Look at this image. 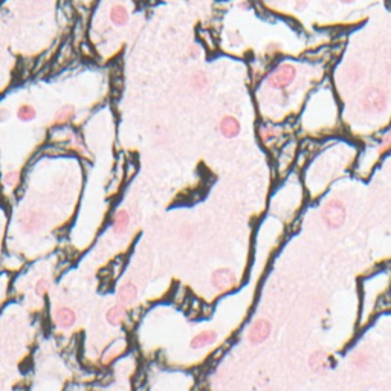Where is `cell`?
Returning <instances> with one entry per match:
<instances>
[{
  "instance_id": "cell-2",
  "label": "cell",
  "mask_w": 391,
  "mask_h": 391,
  "mask_svg": "<svg viewBox=\"0 0 391 391\" xmlns=\"http://www.w3.org/2000/svg\"><path fill=\"white\" fill-rule=\"evenodd\" d=\"M293 78H295V69H293L290 64H283L271 75L269 83L274 87L281 89V87H286L287 84H290Z\"/></svg>"
},
{
  "instance_id": "cell-4",
  "label": "cell",
  "mask_w": 391,
  "mask_h": 391,
  "mask_svg": "<svg viewBox=\"0 0 391 391\" xmlns=\"http://www.w3.org/2000/svg\"><path fill=\"white\" fill-rule=\"evenodd\" d=\"M118 303L124 304L125 307L132 306L138 300V286L132 280H125L118 289Z\"/></svg>"
},
{
  "instance_id": "cell-11",
  "label": "cell",
  "mask_w": 391,
  "mask_h": 391,
  "mask_svg": "<svg viewBox=\"0 0 391 391\" xmlns=\"http://www.w3.org/2000/svg\"><path fill=\"white\" fill-rule=\"evenodd\" d=\"M110 20L113 22V25L124 26L129 22V11L124 5H115L110 9Z\"/></svg>"
},
{
  "instance_id": "cell-7",
  "label": "cell",
  "mask_w": 391,
  "mask_h": 391,
  "mask_svg": "<svg viewBox=\"0 0 391 391\" xmlns=\"http://www.w3.org/2000/svg\"><path fill=\"white\" fill-rule=\"evenodd\" d=\"M217 339V332L213 330V329H206V330H202L199 332L196 336L190 341V347L193 350H202V348L208 347L214 344Z\"/></svg>"
},
{
  "instance_id": "cell-6",
  "label": "cell",
  "mask_w": 391,
  "mask_h": 391,
  "mask_svg": "<svg viewBox=\"0 0 391 391\" xmlns=\"http://www.w3.org/2000/svg\"><path fill=\"white\" fill-rule=\"evenodd\" d=\"M269 332H271V326H269L268 321L258 319L257 323H254L252 327L249 329L248 338L252 344H260L269 336Z\"/></svg>"
},
{
  "instance_id": "cell-9",
  "label": "cell",
  "mask_w": 391,
  "mask_h": 391,
  "mask_svg": "<svg viewBox=\"0 0 391 391\" xmlns=\"http://www.w3.org/2000/svg\"><path fill=\"white\" fill-rule=\"evenodd\" d=\"M211 283L219 290H226L231 286H234L235 278H234V274L228 269H217L211 277Z\"/></svg>"
},
{
  "instance_id": "cell-15",
  "label": "cell",
  "mask_w": 391,
  "mask_h": 391,
  "mask_svg": "<svg viewBox=\"0 0 391 391\" xmlns=\"http://www.w3.org/2000/svg\"><path fill=\"white\" fill-rule=\"evenodd\" d=\"M51 290V283L48 278H38L35 286H34V292H35V295L40 297V298H43L48 295V292Z\"/></svg>"
},
{
  "instance_id": "cell-1",
  "label": "cell",
  "mask_w": 391,
  "mask_h": 391,
  "mask_svg": "<svg viewBox=\"0 0 391 391\" xmlns=\"http://www.w3.org/2000/svg\"><path fill=\"white\" fill-rule=\"evenodd\" d=\"M45 223V217L41 213L38 211H28L25 214L20 216L19 219V225H20V229L26 234H31V232H35L37 229H40L43 226Z\"/></svg>"
},
{
  "instance_id": "cell-12",
  "label": "cell",
  "mask_w": 391,
  "mask_h": 391,
  "mask_svg": "<svg viewBox=\"0 0 391 391\" xmlns=\"http://www.w3.org/2000/svg\"><path fill=\"white\" fill-rule=\"evenodd\" d=\"M124 350H125V342H116L103 355V362L104 364H110V362H113L116 358H119Z\"/></svg>"
},
{
  "instance_id": "cell-13",
  "label": "cell",
  "mask_w": 391,
  "mask_h": 391,
  "mask_svg": "<svg viewBox=\"0 0 391 391\" xmlns=\"http://www.w3.org/2000/svg\"><path fill=\"white\" fill-rule=\"evenodd\" d=\"M35 116H37V112H35V109L31 104H22V106H19V109H17V118L20 121L28 122V121L35 119Z\"/></svg>"
},
{
  "instance_id": "cell-3",
  "label": "cell",
  "mask_w": 391,
  "mask_h": 391,
  "mask_svg": "<svg viewBox=\"0 0 391 391\" xmlns=\"http://www.w3.org/2000/svg\"><path fill=\"white\" fill-rule=\"evenodd\" d=\"M130 222H132V217H130L127 209H118V211L113 214V217H112V222H110L112 231H113L115 235H124L129 231Z\"/></svg>"
},
{
  "instance_id": "cell-10",
  "label": "cell",
  "mask_w": 391,
  "mask_h": 391,
  "mask_svg": "<svg viewBox=\"0 0 391 391\" xmlns=\"http://www.w3.org/2000/svg\"><path fill=\"white\" fill-rule=\"evenodd\" d=\"M220 133L225 138H235L240 133V122L234 116H225L220 122Z\"/></svg>"
},
{
  "instance_id": "cell-14",
  "label": "cell",
  "mask_w": 391,
  "mask_h": 391,
  "mask_svg": "<svg viewBox=\"0 0 391 391\" xmlns=\"http://www.w3.org/2000/svg\"><path fill=\"white\" fill-rule=\"evenodd\" d=\"M74 116H75L74 107L72 106H66L61 110H58L57 116H55V122H57V124H67V122L72 121Z\"/></svg>"
},
{
  "instance_id": "cell-18",
  "label": "cell",
  "mask_w": 391,
  "mask_h": 391,
  "mask_svg": "<svg viewBox=\"0 0 391 391\" xmlns=\"http://www.w3.org/2000/svg\"><path fill=\"white\" fill-rule=\"evenodd\" d=\"M8 116H9V113H8L6 110H0V122L5 121V119H8Z\"/></svg>"
},
{
  "instance_id": "cell-5",
  "label": "cell",
  "mask_w": 391,
  "mask_h": 391,
  "mask_svg": "<svg viewBox=\"0 0 391 391\" xmlns=\"http://www.w3.org/2000/svg\"><path fill=\"white\" fill-rule=\"evenodd\" d=\"M54 321L60 329H71L77 323V315L71 307H58L54 313Z\"/></svg>"
},
{
  "instance_id": "cell-19",
  "label": "cell",
  "mask_w": 391,
  "mask_h": 391,
  "mask_svg": "<svg viewBox=\"0 0 391 391\" xmlns=\"http://www.w3.org/2000/svg\"><path fill=\"white\" fill-rule=\"evenodd\" d=\"M341 2H344V3H352L353 0H341Z\"/></svg>"
},
{
  "instance_id": "cell-16",
  "label": "cell",
  "mask_w": 391,
  "mask_h": 391,
  "mask_svg": "<svg viewBox=\"0 0 391 391\" xmlns=\"http://www.w3.org/2000/svg\"><path fill=\"white\" fill-rule=\"evenodd\" d=\"M2 182L5 187H9V188H14L17 187L19 182H20V173L16 171V170H11V171H6L2 177Z\"/></svg>"
},
{
  "instance_id": "cell-17",
  "label": "cell",
  "mask_w": 391,
  "mask_h": 391,
  "mask_svg": "<svg viewBox=\"0 0 391 391\" xmlns=\"http://www.w3.org/2000/svg\"><path fill=\"white\" fill-rule=\"evenodd\" d=\"M193 84H194L196 89H202V87H205V86H206V77L202 75V74H197V75H196V77L193 78Z\"/></svg>"
},
{
  "instance_id": "cell-8",
  "label": "cell",
  "mask_w": 391,
  "mask_h": 391,
  "mask_svg": "<svg viewBox=\"0 0 391 391\" xmlns=\"http://www.w3.org/2000/svg\"><path fill=\"white\" fill-rule=\"evenodd\" d=\"M125 318H127V307L121 303H116L112 307H109V310L106 312V321L112 327H118L121 326Z\"/></svg>"
}]
</instances>
